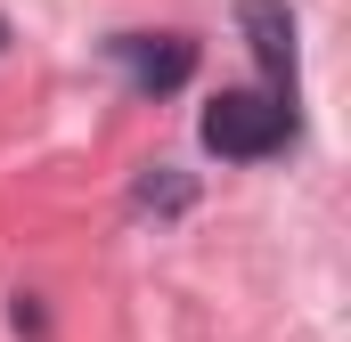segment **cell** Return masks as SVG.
Instances as JSON below:
<instances>
[{"label": "cell", "mask_w": 351, "mask_h": 342, "mask_svg": "<svg viewBox=\"0 0 351 342\" xmlns=\"http://www.w3.org/2000/svg\"><path fill=\"white\" fill-rule=\"evenodd\" d=\"M0 41H8V25H0Z\"/></svg>", "instance_id": "277c9868"}, {"label": "cell", "mask_w": 351, "mask_h": 342, "mask_svg": "<svg viewBox=\"0 0 351 342\" xmlns=\"http://www.w3.org/2000/svg\"><path fill=\"white\" fill-rule=\"evenodd\" d=\"M237 25L254 33V57H262V74L278 82V98H294V16L278 0H237Z\"/></svg>", "instance_id": "3957f363"}, {"label": "cell", "mask_w": 351, "mask_h": 342, "mask_svg": "<svg viewBox=\"0 0 351 342\" xmlns=\"http://www.w3.org/2000/svg\"><path fill=\"white\" fill-rule=\"evenodd\" d=\"M286 139H294V106L269 98V90H221V98L204 106V147H213L221 163H262Z\"/></svg>", "instance_id": "6da1fadb"}, {"label": "cell", "mask_w": 351, "mask_h": 342, "mask_svg": "<svg viewBox=\"0 0 351 342\" xmlns=\"http://www.w3.org/2000/svg\"><path fill=\"white\" fill-rule=\"evenodd\" d=\"M106 49H114V66H123L131 82L156 90V98L196 74V41H188V33H123V41H106Z\"/></svg>", "instance_id": "7a4b0ae2"}]
</instances>
